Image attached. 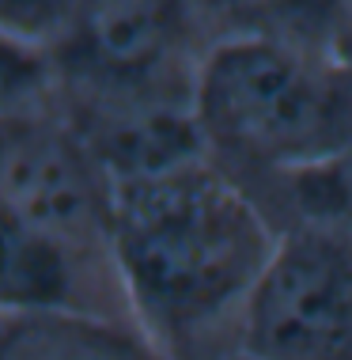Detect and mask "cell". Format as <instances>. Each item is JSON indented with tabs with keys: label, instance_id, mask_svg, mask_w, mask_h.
Instances as JSON below:
<instances>
[{
	"label": "cell",
	"instance_id": "8",
	"mask_svg": "<svg viewBox=\"0 0 352 360\" xmlns=\"http://www.w3.org/2000/svg\"><path fill=\"white\" fill-rule=\"evenodd\" d=\"M345 46H348V57H345V65L352 69V34H348V42H345Z\"/></svg>",
	"mask_w": 352,
	"mask_h": 360
},
{
	"label": "cell",
	"instance_id": "5",
	"mask_svg": "<svg viewBox=\"0 0 352 360\" xmlns=\"http://www.w3.org/2000/svg\"><path fill=\"white\" fill-rule=\"evenodd\" d=\"M185 42V12L171 4H95L68 23L57 65L84 91L80 106L193 103L171 87Z\"/></svg>",
	"mask_w": 352,
	"mask_h": 360
},
{
	"label": "cell",
	"instance_id": "9",
	"mask_svg": "<svg viewBox=\"0 0 352 360\" xmlns=\"http://www.w3.org/2000/svg\"><path fill=\"white\" fill-rule=\"evenodd\" d=\"M235 360H247V356H235Z\"/></svg>",
	"mask_w": 352,
	"mask_h": 360
},
{
	"label": "cell",
	"instance_id": "1",
	"mask_svg": "<svg viewBox=\"0 0 352 360\" xmlns=\"http://www.w3.org/2000/svg\"><path fill=\"white\" fill-rule=\"evenodd\" d=\"M277 239L247 193L204 160L114 186L110 262L163 349L247 307Z\"/></svg>",
	"mask_w": 352,
	"mask_h": 360
},
{
	"label": "cell",
	"instance_id": "3",
	"mask_svg": "<svg viewBox=\"0 0 352 360\" xmlns=\"http://www.w3.org/2000/svg\"><path fill=\"white\" fill-rule=\"evenodd\" d=\"M0 198L8 228L50 239L80 258L110 255L114 179L72 122L42 106H8Z\"/></svg>",
	"mask_w": 352,
	"mask_h": 360
},
{
	"label": "cell",
	"instance_id": "2",
	"mask_svg": "<svg viewBox=\"0 0 352 360\" xmlns=\"http://www.w3.org/2000/svg\"><path fill=\"white\" fill-rule=\"evenodd\" d=\"M193 114L204 144L303 174L352 144V69L269 34H239L193 72Z\"/></svg>",
	"mask_w": 352,
	"mask_h": 360
},
{
	"label": "cell",
	"instance_id": "6",
	"mask_svg": "<svg viewBox=\"0 0 352 360\" xmlns=\"http://www.w3.org/2000/svg\"><path fill=\"white\" fill-rule=\"evenodd\" d=\"M0 360H174L136 326L91 311H4Z\"/></svg>",
	"mask_w": 352,
	"mask_h": 360
},
{
	"label": "cell",
	"instance_id": "7",
	"mask_svg": "<svg viewBox=\"0 0 352 360\" xmlns=\"http://www.w3.org/2000/svg\"><path fill=\"white\" fill-rule=\"evenodd\" d=\"M296 198L307 220L352 228V144L322 167L296 174Z\"/></svg>",
	"mask_w": 352,
	"mask_h": 360
},
{
	"label": "cell",
	"instance_id": "4",
	"mask_svg": "<svg viewBox=\"0 0 352 360\" xmlns=\"http://www.w3.org/2000/svg\"><path fill=\"white\" fill-rule=\"evenodd\" d=\"M239 356L352 360V228L299 220L242 307Z\"/></svg>",
	"mask_w": 352,
	"mask_h": 360
}]
</instances>
